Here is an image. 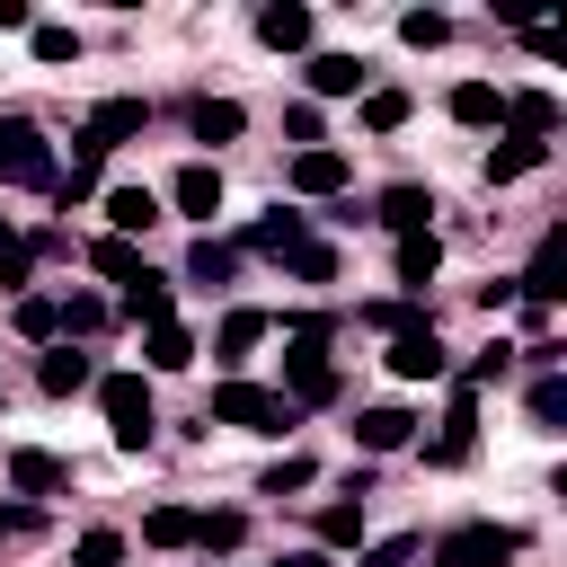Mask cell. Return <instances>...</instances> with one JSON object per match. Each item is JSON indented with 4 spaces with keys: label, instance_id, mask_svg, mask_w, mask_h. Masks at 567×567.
Returning <instances> with one entry per match:
<instances>
[{
    "label": "cell",
    "instance_id": "cell-37",
    "mask_svg": "<svg viewBox=\"0 0 567 567\" xmlns=\"http://www.w3.org/2000/svg\"><path fill=\"white\" fill-rule=\"evenodd\" d=\"M532 425H549V434L567 425V381H558V372H540V381H532Z\"/></svg>",
    "mask_w": 567,
    "mask_h": 567
},
{
    "label": "cell",
    "instance_id": "cell-22",
    "mask_svg": "<svg viewBox=\"0 0 567 567\" xmlns=\"http://www.w3.org/2000/svg\"><path fill=\"white\" fill-rule=\"evenodd\" d=\"M443 106H452V124H470V133H487V124H496V115H505V97H496V89H487V80H461V89H452V97H443Z\"/></svg>",
    "mask_w": 567,
    "mask_h": 567
},
{
    "label": "cell",
    "instance_id": "cell-24",
    "mask_svg": "<svg viewBox=\"0 0 567 567\" xmlns=\"http://www.w3.org/2000/svg\"><path fill=\"white\" fill-rule=\"evenodd\" d=\"M239 275V248H221V239H195L186 248V284H204V292H221Z\"/></svg>",
    "mask_w": 567,
    "mask_h": 567
},
{
    "label": "cell",
    "instance_id": "cell-9",
    "mask_svg": "<svg viewBox=\"0 0 567 567\" xmlns=\"http://www.w3.org/2000/svg\"><path fill=\"white\" fill-rule=\"evenodd\" d=\"M142 124H151V106H142V97H97V106H89V124H80V133H89V142H97V151H115V142H133V133H142Z\"/></svg>",
    "mask_w": 567,
    "mask_h": 567
},
{
    "label": "cell",
    "instance_id": "cell-28",
    "mask_svg": "<svg viewBox=\"0 0 567 567\" xmlns=\"http://www.w3.org/2000/svg\"><path fill=\"white\" fill-rule=\"evenodd\" d=\"M35 381H44V390H53V399H71V390H89V381H97V372H89V354H71V346H53V354H44V363H35Z\"/></svg>",
    "mask_w": 567,
    "mask_h": 567
},
{
    "label": "cell",
    "instance_id": "cell-40",
    "mask_svg": "<svg viewBox=\"0 0 567 567\" xmlns=\"http://www.w3.org/2000/svg\"><path fill=\"white\" fill-rule=\"evenodd\" d=\"M0 284H27V239H18L9 213H0Z\"/></svg>",
    "mask_w": 567,
    "mask_h": 567
},
{
    "label": "cell",
    "instance_id": "cell-15",
    "mask_svg": "<svg viewBox=\"0 0 567 567\" xmlns=\"http://www.w3.org/2000/svg\"><path fill=\"white\" fill-rule=\"evenodd\" d=\"M549 159V142H532V133H505L496 151H487V186H514V177H532Z\"/></svg>",
    "mask_w": 567,
    "mask_h": 567
},
{
    "label": "cell",
    "instance_id": "cell-26",
    "mask_svg": "<svg viewBox=\"0 0 567 567\" xmlns=\"http://www.w3.org/2000/svg\"><path fill=\"white\" fill-rule=\"evenodd\" d=\"M142 354H151V372H186L195 363V337L177 319H159V328H142Z\"/></svg>",
    "mask_w": 567,
    "mask_h": 567
},
{
    "label": "cell",
    "instance_id": "cell-41",
    "mask_svg": "<svg viewBox=\"0 0 567 567\" xmlns=\"http://www.w3.org/2000/svg\"><path fill=\"white\" fill-rule=\"evenodd\" d=\"M292 487H310V461H301V452H284V461L266 470V496H292Z\"/></svg>",
    "mask_w": 567,
    "mask_h": 567
},
{
    "label": "cell",
    "instance_id": "cell-11",
    "mask_svg": "<svg viewBox=\"0 0 567 567\" xmlns=\"http://www.w3.org/2000/svg\"><path fill=\"white\" fill-rule=\"evenodd\" d=\"M9 487H18V496H62V487H71V470H62L53 452L18 443V452H9Z\"/></svg>",
    "mask_w": 567,
    "mask_h": 567
},
{
    "label": "cell",
    "instance_id": "cell-20",
    "mask_svg": "<svg viewBox=\"0 0 567 567\" xmlns=\"http://www.w3.org/2000/svg\"><path fill=\"white\" fill-rule=\"evenodd\" d=\"M257 337H266V310H230V319H221L213 354H221V372H230V381H239V363H248V346H257Z\"/></svg>",
    "mask_w": 567,
    "mask_h": 567
},
{
    "label": "cell",
    "instance_id": "cell-6",
    "mask_svg": "<svg viewBox=\"0 0 567 567\" xmlns=\"http://www.w3.org/2000/svg\"><path fill=\"white\" fill-rule=\"evenodd\" d=\"M514 292H523V310H549V301L567 292V221L540 230V248H532V266L514 275Z\"/></svg>",
    "mask_w": 567,
    "mask_h": 567
},
{
    "label": "cell",
    "instance_id": "cell-12",
    "mask_svg": "<svg viewBox=\"0 0 567 567\" xmlns=\"http://www.w3.org/2000/svg\"><path fill=\"white\" fill-rule=\"evenodd\" d=\"M496 124H505V133H532V142H549V133H558V97H549V89H514Z\"/></svg>",
    "mask_w": 567,
    "mask_h": 567
},
{
    "label": "cell",
    "instance_id": "cell-33",
    "mask_svg": "<svg viewBox=\"0 0 567 567\" xmlns=\"http://www.w3.org/2000/svg\"><path fill=\"white\" fill-rule=\"evenodd\" d=\"M443 35H452V18H443V9H408V18H399V44H416V53H434Z\"/></svg>",
    "mask_w": 567,
    "mask_h": 567
},
{
    "label": "cell",
    "instance_id": "cell-10",
    "mask_svg": "<svg viewBox=\"0 0 567 567\" xmlns=\"http://www.w3.org/2000/svg\"><path fill=\"white\" fill-rule=\"evenodd\" d=\"M124 319H133V328H159V319H177V284L142 266V275L124 284Z\"/></svg>",
    "mask_w": 567,
    "mask_h": 567
},
{
    "label": "cell",
    "instance_id": "cell-39",
    "mask_svg": "<svg viewBox=\"0 0 567 567\" xmlns=\"http://www.w3.org/2000/svg\"><path fill=\"white\" fill-rule=\"evenodd\" d=\"M363 319H372V328H390V337H399V328H425V310H416V301H363Z\"/></svg>",
    "mask_w": 567,
    "mask_h": 567
},
{
    "label": "cell",
    "instance_id": "cell-30",
    "mask_svg": "<svg viewBox=\"0 0 567 567\" xmlns=\"http://www.w3.org/2000/svg\"><path fill=\"white\" fill-rule=\"evenodd\" d=\"M239 124H248V115H239L230 97H195V142H239Z\"/></svg>",
    "mask_w": 567,
    "mask_h": 567
},
{
    "label": "cell",
    "instance_id": "cell-27",
    "mask_svg": "<svg viewBox=\"0 0 567 567\" xmlns=\"http://www.w3.org/2000/svg\"><path fill=\"white\" fill-rule=\"evenodd\" d=\"M310 532H319V549H354V540H363V496L319 505V523H310Z\"/></svg>",
    "mask_w": 567,
    "mask_h": 567
},
{
    "label": "cell",
    "instance_id": "cell-23",
    "mask_svg": "<svg viewBox=\"0 0 567 567\" xmlns=\"http://www.w3.org/2000/svg\"><path fill=\"white\" fill-rule=\"evenodd\" d=\"M292 186H301V195H337V186H346V151H328V142L301 151V159H292Z\"/></svg>",
    "mask_w": 567,
    "mask_h": 567
},
{
    "label": "cell",
    "instance_id": "cell-46",
    "mask_svg": "<svg viewBox=\"0 0 567 567\" xmlns=\"http://www.w3.org/2000/svg\"><path fill=\"white\" fill-rule=\"evenodd\" d=\"M0 532H35V505H0Z\"/></svg>",
    "mask_w": 567,
    "mask_h": 567
},
{
    "label": "cell",
    "instance_id": "cell-42",
    "mask_svg": "<svg viewBox=\"0 0 567 567\" xmlns=\"http://www.w3.org/2000/svg\"><path fill=\"white\" fill-rule=\"evenodd\" d=\"M71 53H80L71 27H35V62H71Z\"/></svg>",
    "mask_w": 567,
    "mask_h": 567
},
{
    "label": "cell",
    "instance_id": "cell-5",
    "mask_svg": "<svg viewBox=\"0 0 567 567\" xmlns=\"http://www.w3.org/2000/svg\"><path fill=\"white\" fill-rule=\"evenodd\" d=\"M62 168H53V142L27 124V115H9L0 124V186H53Z\"/></svg>",
    "mask_w": 567,
    "mask_h": 567
},
{
    "label": "cell",
    "instance_id": "cell-8",
    "mask_svg": "<svg viewBox=\"0 0 567 567\" xmlns=\"http://www.w3.org/2000/svg\"><path fill=\"white\" fill-rule=\"evenodd\" d=\"M470 443H478V390H470V381H452L443 443H425V461H434V470H461V461H470Z\"/></svg>",
    "mask_w": 567,
    "mask_h": 567
},
{
    "label": "cell",
    "instance_id": "cell-7",
    "mask_svg": "<svg viewBox=\"0 0 567 567\" xmlns=\"http://www.w3.org/2000/svg\"><path fill=\"white\" fill-rule=\"evenodd\" d=\"M381 363H390L399 381H443V372H452V354H443V337H434V319H425V328H399Z\"/></svg>",
    "mask_w": 567,
    "mask_h": 567
},
{
    "label": "cell",
    "instance_id": "cell-25",
    "mask_svg": "<svg viewBox=\"0 0 567 567\" xmlns=\"http://www.w3.org/2000/svg\"><path fill=\"white\" fill-rule=\"evenodd\" d=\"M434 266H443V239L434 230H416V239H399V284H408V301L434 284Z\"/></svg>",
    "mask_w": 567,
    "mask_h": 567
},
{
    "label": "cell",
    "instance_id": "cell-32",
    "mask_svg": "<svg viewBox=\"0 0 567 567\" xmlns=\"http://www.w3.org/2000/svg\"><path fill=\"white\" fill-rule=\"evenodd\" d=\"M248 540V514L239 505H221V514H195V549H239Z\"/></svg>",
    "mask_w": 567,
    "mask_h": 567
},
{
    "label": "cell",
    "instance_id": "cell-45",
    "mask_svg": "<svg viewBox=\"0 0 567 567\" xmlns=\"http://www.w3.org/2000/svg\"><path fill=\"white\" fill-rule=\"evenodd\" d=\"M399 558H416V540H408V532H399V540H381V549H372V567H399Z\"/></svg>",
    "mask_w": 567,
    "mask_h": 567
},
{
    "label": "cell",
    "instance_id": "cell-2",
    "mask_svg": "<svg viewBox=\"0 0 567 567\" xmlns=\"http://www.w3.org/2000/svg\"><path fill=\"white\" fill-rule=\"evenodd\" d=\"M284 399L292 408H337V363H328V328H301L284 354Z\"/></svg>",
    "mask_w": 567,
    "mask_h": 567
},
{
    "label": "cell",
    "instance_id": "cell-38",
    "mask_svg": "<svg viewBox=\"0 0 567 567\" xmlns=\"http://www.w3.org/2000/svg\"><path fill=\"white\" fill-rule=\"evenodd\" d=\"M62 328H71V337H97V328H106V301L71 292V301H62Z\"/></svg>",
    "mask_w": 567,
    "mask_h": 567
},
{
    "label": "cell",
    "instance_id": "cell-36",
    "mask_svg": "<svg viewBox=\"0 0 567 567\" xmlns=\"http://www.w3.org/2000/svg\"><path fill=\"white\" fill-rule=\"evenodd\" d=\"M18 337H62V301H44V292H18Z\"/></svg>",
    "mask_w": 567,
    "mask_h": 567
},
{
    "label": "cell",
    "instance_id": "cell-19",
    "mask_svg": "<svg viewBox=\"0 0 567 567\" xmlns=\"http://www.w3.org/2000/svg\"><path fill=\"white\" fill-rule=\"evenodd\" d=\"M301 239H310V221H301V213H284V204H275L266 221H248V248H257V257H292Z\"/></svg>",
    "mask_w": 567,
    "mask_h": 567
},
{
    "label": "cell",
    "instance_id": "cell-3",
    "mask_svg": "<svg viewBox=\"0 0 567 567\" xmlns=\"http://www.w3.org/2000/svg\"><path fill=\"white\" fill-rule=\"evenodd\" d=\"M97 408H106L115 452H142V443H151V425H159V416H151V381H142V372H106V381H97Z\"/></svg>",
    "mask_w": 567,
    "mask_h": 567
},
{
    "label": "cell",
    "instance_id": "cell-29",
    "mask_svg": "<svg viewBox=\"0 0 567 567\" xmlns=\"http://www.w3.org/2000/svg\"><path fill=\"white\" fill-rule=\"evenodd\" d=\"M142 540H151V549H195V514H186V505H151V514H142Z\"/></svg>",
    "mask_w": 567,
    "mask_h": 567
},
{
    "label": "cell",
    "instance_id": "cell-31",
    "mask_svg": "<svg viewBox=\"0 0 567 567\" xmlns=\"http://www.w3.org/2000/svg\"><path fill=\"white\" fill-rule=\"evenodd\" d=\"M89 266H97V275H106V284H133V275H142V248H133V239H115V230H106V239H97V248H89Z\"/></svg>",
    "mask_w": 567,
    "mask_h": 567
},
{
    "label": "cell",
    "instance_id": "cell-14",
    "mask_svg": "<svg viewBox=\"0 0 567 567\" xmlns=\"http://www.w3.org/2000/svg\"><path fill=\"white\" fill-rule=\"evenodd\" d=\"M257 44H275V53H301V44H310V9H301V0H275V9H257Z\"/></svg>",
    "mask_w": 567,
    "mask_h": 567
},
{
    "label": "cell",
    "instance_id": "cell-13",
    "mask_svg": "<svg viewBox=\"0 0 567 567\" xmlns=\"http://www.w3.org/2000/svg\"><path fill=\"white\" fill-rule=\"evenodd\" d=\"M168 204H177V213H195V221H213V213H221V168H213V159H195V168H177V186H168Z\"/></svg>",
    "mask_w": 567,
    "mask_h": 567
},
{
    "label": "cell",
    "instance_id": "cell-18",
    "mask_svg": "<svg viewBox=\"0 0 567 567\" xmlns=\"http://www.w3.org/2000/svg\"><path fill=\"white\" fill-rule=\"evenodd\" d=\"M381 221H390L399 239H416V230H434V195H425V186H390V195H381Z\"/></svg>",
    "mask_w": 567,
    "mask_h": 567
},
{
    "label": "cell",
    "instance_id": "cell-4",
    "mask_svg": "<svg viewBox=\"0 0 567 567\" xmlns=\"http://www.w3.org/2000/svg\"><path fill=\"white\" fill-rule=\"evenodd\" d=\"M523 558V532L514 523H452L434 540V567H514Z\"/></svg>",
    "mask_w": 567,
    "mask_h": 567
},
{
    "label": "cell",
    "instance_id": "cell-34",
    "mask_svg": "<svg viewBox=\"0 0 567 567\" xmlns=\"http://www.w3.org/2000/svg\"><path fill=\"white\" fill-rule=\"evenodd\" d=\"M363 124L372 133H399L408 124V89H363Z\"/></svg>",
    "mask_w": 567,
    "mask_h": 567
},
{
    "label": "cell",
    "instance_id": "cell-1",
    "mask_svg": "<svg viewBox=\"0 0 567 567\" xmlns=\"http://www.w3.org/2000/svg\"><path fill=\"white\" fill-rule=\"evenodd\" d=\"M204 425H239V434H284L292 425V399L284 390H257V381H221L204 399Z\"/></svg>",
    "mask_w": 567,
    "mask_h": 567
},
{
    "label": "cell",
    "instance_id": "cell-43",
    "mask_svg": "<svg viewBox=\"0 0 567 567\" xmlns=\"http://www.w3.org/2000/svg\"><path fill=\"white\" fill-rule=\"evenodd\" d=\"M115 558H124V532H89L80 540V567H115Z\"/></svg>",
    "mask_w": 567,
    "mask_h": 567
},
{
    "label": "cell",
    "instance_id": "cell-48",
    "mask_svg": "<svg viewBox=\"0 0 567 567\" xmlns=\"http://www.w3.org/2000/svg\"><path fill=\"white\" fill-rule=\"evenodd\" d=\"M284 567H328V558H319V549H292V558H284Z\"/></svg>",
    "mask_w": 567,
    "mask_h": 567
},
{
    "label": "cell",
    "instance_id": "cell-44",
    "mask_svg": "<svg viewBox=\"0 0 567 567\" xmlns=\"http://www.w3.org/2000/svg\"><path fill=\"white\" fill-rule=\"evenodd\" d=\"M284 133H292L301 151H319V106H292V115H284Z\"/></svg>",
    "mask_w": 567,
    "mask_h": 567
},
{
    "label": "cell",
    "instance_id": "cell-47",
    "mask_svg": "<svg viewBox=\"0 0 567 567\" xmlns=\"http://www.w3.org/2000/svg\"><path fill=\"white\" fill-rule=\"evenodd\" d=\"M0 27H27V0H0Z\"/></svg>",
    "mask_w": 567,
    "mask_h": 567
},
{
    "label": "cell",
    "instance_id": "cell-35",
    "mask_svg": "<svg viewBox=\"0 0 567 567\" xmlns=\"http://www.w3.org/2000/svg\"><path fill=\"white\" fill-rule=\"evenodd\" d=\"M284 266H292L301 284H337V248H328V239H301V248H292Z\"/></svg>",
    "mask_w": 567,
    "mask_h": 567
},
{
    "label": "cell",
    "instance_id": "cell-17",
    "mask_svg": "<svg viewBox=\"0 0 567 567\" xmlns=\"http://www.w3.org/2000/svg\"><path fill=\"white\" fill-rule=\"evenodd\" d=\"M372 71H363V53H319L310 62V97H354Z\"/></svg>",
    "mask_w": 567,
    "mask_h": 567
},
{
    "label": "cell",
    "instance_id": "cell-16",
    "mask_svg": "<svg viewBox=\"0 0 567 567\" xmlns=\"http://www.w3.org/2000/svg\"><path fill=\"white\" fill-rule=\"evenodd\" d=\"M106 221H115V239H142L159 221V195L151 186H106Z\"/></svg>",
    "mask_w": 567,
    "mask_h": 567
},
{
    "label": "cell",
    "instance_id": "cell-21",
    "mask_svg": "<svg viewBox=\"0 0 567 567\" xmlns=\"http://www.w3.org/2000/svg\"><path fill=\"white\" fill-rule=\"evenodd\" d=\"M408 434H416L408 408H363V416H354V443H363V452H399Z\"/></svg>",
    "mask_w": 567,
    "mask_h": 567
}]
</instances>
